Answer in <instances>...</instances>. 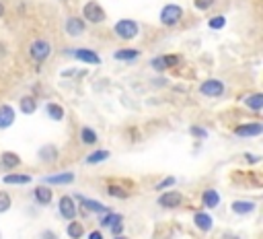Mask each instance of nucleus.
<instances>
[{
  "mask_svg": "<svg viewBox=\"0 0 263 239\" xmlns=\"http://www.w3.org/2000/svg\"><path fill=\"white\" fill-rule=\"evenodd\" d=\"M78 200H80V204H82V208H86V210H91V212H107V206L105 204H101V202H97V200H93V198H86V196H76Z\"/></svg>",
  "mask_w": 263,
  "mask_h": 239,
  "instance_id": "18",
  "label": "nucleus"
},
{
  "mask_svg": "<svg viewBox=\"0 0 263 239\" xmlns=\"http://www.w3.org/2000/svg\"><path fill=\"white\" fill-rule=\"evenodd\" d=\"M29 56L35 62H46L52 56V43L46 41V39H35L29 46Z\"/></svg>",
  "mask_w": 263,
  "mask_h": 239,
  "instance_id": "2",
  "label": "nucleus"
},
{
  "mask_svg": "<svg viewBox=\"0 0 263 239\" xmlns=\"http://www.w3.org/2000/svg\"><path fill=\"white\" fill-rule=\"evenodd\" d=\"M179 62H181V56H177V54H167V56L155 58L150 64H152V68H155V70L163 72V70H169V68H173V66H177Z\"/></svg>",
  "mask_w": 263,
  "mask_h": 239,
  "instance_id": "6",
  "label": "nucleus"
},
{
  "mask_svg": "<svg viewBox=\"0 0 263 239\" xmlns=\"http://www.w3.org/2000/svg\"><path fill=\"white\" fill-rule=\"evenodd\" d=\"M222 239H238V237H234V235H224Z\"/></svg>",
  "mask_w": 263,
  "mask_h": 239,
  "instance_id": "40",
  "label": "nucleus"
},
{
  "mask_svg": "<svg viewBox=\"0 0 263 239\" xmlns=\"http://www.w3.org/2000/svg\"><path fill=\"white\" fill-rule=\"evenodd\" d=\"M181 202H183V194L175 192V190L161 194V198H159V204L163 208H177V206H181Z\"/></svg>",
  "mask_w": 263,
  "mask_h": 239,
  "instance_id": "8",
  "label": "nucleus"
},
{
  "mask_svg": "<svg viewBox=\"0 0 263 239\" xmlns=\"http://www.w3.org/2000/svg\"><path fill=\"white\" fill-rule=\"evenodd\" d=\"M58 210L60 214L64 216V219H68V221H74V216H76V204L70 196H62L60 202H58Z\"/></svg>",
  "mask_w": 263,
  "mask_h": 239,
  "instance_id": "10",
  "label": "nucleus"
},
{
  "mask_svg": "<svg viewBox=\"0 0 263 239\" xmlns=\"http://www.w3.org/2000/svg\"><path fill=\"white\" fill-rule=\"evenodd\" d=\"M80 140H82V144H97L99 136H97V132L93 128L84 126V128H80Z\"/></svg>",
  "mask_w": 263,
  "mask_h": 239,
  "instance_id": "26",
  "label": "nucleus"
},
{
  "mask_svg": "<svg viewBox=\"0 0 263 239\" xmlns=\"http://www.w3.org/2000/svg\"><path fill=\"white\" fill-rule=\"evenodd\" d=\"M3 182L11 186H25L31 182V176H25V173H9V176L3 178Z\"/></svg>",
  "mask_w": 263,
  "mask_h": 239,
  "instance_id": "22",
  "label": "nucleus"
},
{
  "mask_svg": "<svg viewBox=\"0 0 263 239\" xmlns=\"http://www.w3.org/2000/svg\"><path fill=\"white\" fill-rule=\"evenodd\" d=\"M39 159L41 161H50V163H54L56 159H58V148L54 146V144H46V146H41L39 148Z\"/></svg>",
  "mask_w": 263,
  "mask_h": 239,
  "instance_id": "24",
  "label": "nucleus"
},
{
  "mask_svg": "<svg viewBox=\"0 0 263 239\" xmlns=\"http://www.w3.org/2000/svg\"><path fill=\"white\" fill-rule=\"evenodd\" d=\"M202 202H204L206 208H216L218 204H220V194H218L214 188H210V190H206L202 194Z\"/></svg>",
  "mask_w": 263,
  "mask_h": 239,
  "instance_id": "17",
  "label": "nucleus"
},
{
  "mask_svg": "<svg viewBox=\"0 0 263 239\" xmlns=\"http://www.w3.org/2000/svg\"><path fill=\"white\" fill-rule=\"evenodd\" d=\"M230 208H232L234 214H249V212L255 210V202H251V200H236V202H232Z\"/></svg>",
  "mask_w": 263,
  "mask_h": 239,
  "instance_id": "23",
  "label": "nucleus"
},
{
  "mask_svg": "<svg viewBox=\"0 0 263 239\" xmlns=\"http://www.w3.org/2000/svg\"><path fill=\"white\" fill-rule=\"evenodd\" d=\"M11 204H13V200H11V196H9V192L0 190V214L7 212V210L11 208Z\"/></svg>",
  "mask_w": 263,
  "mask_h": 239,
  "instance_id": "31",
  "label": "nucleus"
},
{
  "mask_svg": "<svg viewBox=\"0 0 263 239\" xmlns=\"http://www.w3.org/2000/svg\"><path fill=\"white\" fill-rule=\"evenodd\" d=\"M46 112H48L50 120H54V122H62L64 120V110H62V105H58V103H48Z\"/></svg>",
  "mask_w": 263,
  "mask_h": 239,
  "instance_id": "27",
  "label": "nucleus"
},
{
  "mask_svg": "<svg viewBox=\"0 0 263 239\" xmlns=\"http://www.w3.org/2000/svg\"><path fill=\"white\" fill-rule=\"evenodd\" d=\"M107 159H109V150H107V148H101V150H95V153H91L84 161L89 163V165H95V163H103V161H107Z\"/></svg>",
  "mask_w": 263,
  "mask_h": 239,
  "instance_id": "28",
  "label": "nucleus"
},
{
  "mask_svg": "<svg viewBox=\"0 0 263 239\" xmlns=\"http://www.w3.org/2000/svg\"><path fill=\"white\" fill-rule=\"evenodd\" d=\"M68 235H70V239H80L82 235H84V227H82V223H78V221H70L68 223Z\"/></svg>",
  "mask_w": 263,
  "mask_h": 239,
  "instance_id": "29",
  "label": "nucleus"
},
{
  "mask_svg": "<svg viewBox=\"0 0 263 239\" xmlns=\"http://www.w3.org/2000/svg\"><path fill=\"white\" fill-rule=\"evenodd\" d=\"M107 192H109V196H115V198H127V196H129V192H127V190H123L121 186H115V184L109 186Z\"/></svg>",
  "mask_w": 263,
  "mask_h": 239,
  "instance_id": "30",
  "label": "nucleus"
},
{
  "mask_svg": "<svg viewBox=\"0 0 263 239\" xmlns=\"http://www.w3.org/2000/svg\"><path fill=\"white\" fill-rule=\"evenodd\" d=\"M19 110L23 112V114H27V116L35 114V112H37V101H35V97H31V95L21 97V101H19Z\"/></svg>",
  "mask_w": 263,
  "mask_h": 239,
  "instance_id": "20",
  "label": "nucleus"
},
{
  "mask_svg": "<svg viewBox=\"0 0 263 239\" xmlns=\"http://www.w3.org/2000/svg\"><path fill=\"white\" fill-rule=\"evenodd\" d=\"M183 17V9L179 5H165V9L161 11V23L167 27H175Z\"/></svg>",
  "mask_w": 263,
  "mask_h": 239,
  "instance_id": "4",
  "label": "nucleus"
},
{
  "mask_svg": "<svg viewBox=\"0 0 263 239\" xmlns=\"http://www.w3.org/2000/svg\"><path fill=\"white\" fill-rule=\"evenodd\" d=\"M41 239H58V237H56L54 231H43V233H41Z\"/></svg>",
  "mask_w": 263,
  "mask_h": 239,
  "instance_id": "36",
  "label": "nucleus"
},
{
  "mask_svg": "<svg viewBox=\"0 0 263 239\" xmlns=\"http://www.w3.org/2000/svg\"><path fill=\"white\" fill-rule=\"evenodd\" d=\"M101 225H103V227H109L113 235H121V231H123V216L109 212L105 219H101Z\"/></svg>",
  "mask_w": 263,
  "mask_h": 239,
  "instance_id": "9",
  "label": "nucleus"
},
{
  "mask_svg": "<svg viewBox=\"0 0 263 239\" xmlns=\"http://www.w3.org/2000/svg\"><path fill=\"white\" fill-rule=\"evenodd\" d=\"M35 200H37V204H41V206H48L50 202H52V198H54V192H52V188L50 186H37L35 188Z\"/></svg>",
  "mask_w": 263,
  "mask_h": 239,
  "instance_id": "12",
  "label": "nucleus"
},
{
  "mask_svg": "<svg viewBox=\"0 0 263 239\" xmlns=\"http://www.w3.org/2000/svg\"><path fill=\"white\" fill-rule=\"evenodd\" d=\"M261 132H263V126L259 122L240 124L234 128V136H238V138H253V136H259Z\"/></svg>",
  "mask_w": 263,
  "mask_h": 239,
  "instance_id": "7",
  "label": "nucleus"
},
{
  "mask_svg": "<svg viewBox=\"0 0 263 239\" xmlns=\"http://www.w3.org/2000/svg\"><path fill=\"white\" fill-rule=\"evenodd\" d=\"M74 58L80 60V62H86V64H101V56L95 50H89V48L74 50Z\"/></svg>",
  "mask_w": 263,
  "mask_h": 239,
  "instance_id": "11",
  "label": "nucleus"
},
{
  "mask_svg": "<svg viewBox=\"0 0 263 239\" xmlns=\"http://www.w3.org/2000/svg\"><path fill=\"white\" fill-rule=\"evenodd\" d=\"M113 31H115V35L119 39H134L138 35L140 27H138V23L134 19H119L115 23V27H113Z\"/></svg>",
  "mask_w": 263,
  "mask_h": 239,
  "instance_id": "1",
  "label": "nucleus"
},
{
  "mask_svg": "<svg viewBox=\"0 0 263 239\" xmlns=\"http://www.w3.org/2000/svg\"><path fill=\"white\" fill-rule=\"evenodd\" d=\"M175 182H177V180H175L173 176H171V178H165L163 182H159V184H157V190H159V192H163L165 188H169V186H173Z\"/></svg>",
  "mask_w": 263,
  "mask_h": 239,
  "instance_id": "34",
  "label": "nucleus"
},
{
  "mask_svg": "<svg viewBox=\"0 0 263 239\" xmlns=\"http://www.w3.org/2000/svg\"><path fill=\"white\" fill-rule=\"evenodd\" d=\"M15 124V110L11 105H0V130L11 128Z\"/></svg>",
  "mask_w": 263,
  "mask_h": 239,
  "instance_id": "14",
  "label": "nucleus"
},
{
  "mask_svg": "<svg viewBox=\"0 0 263 239\" xmlns=\"http://www.w3.org/2000/svg\"><path fill=\"white\" fill-rule=\"evenodd\" d=\"M74 182V173H56V176H46L43 178V184H50V186H56V184H72Z\"/></svg>",
  "mask_w": 263,
  "mask_h": 239,
  "instance_id": "16",
  "label": "nucleus"
},
{
  "mask_svg": "<svg viewBox=\"0 0 263 239\" xmlns=\"http://www.w3.org/2000/svg\"><path fill=\"white\" fill-rule=\"evenodd\" d=\"M113 58L119 62H132V60H138L140 58V50H132V48H123L113 52Z\"/></svg>",
  "mask_w": 263,
  "mask_h": 239,
  "instance_id": "21",
  "label": "nucleus"
},
{
  "mask_svg": "<svg viewBox=\"0 0 263 239\" xmlns=\"http://www.w3.org/2000/svg\"><path fill=\"white\" fill-rule=\"evenodd\" d=\"M214 3H216V0H193V7H195L197 11H208Z\"/></svg>",
  "mask_w": 263,
  "mask_h": 239,
  "instance_id": "33",
  "label": "nucleus"
},
{
  "mask_svg": "<svg viewBox=\"0 0 263 239\" xmlns=\"http://www.w3.org/2000/svg\"><path fill=\"white\" fill-rule=\"evenodd\" d=\"M0 165L5 169H17L21 165V157L17 153H13V150H5V153L0 155Z\"/></svg>",
  "mask_w": 263,
  "mask_h": 239,
  "instance_id": "15",
  "label": "nucleus"
},
{
  "mask_svg": "<svg viewBox=\"0 0 263 239\" xmlns=\"http://www.w3.org/2000/svg\"><path fill=\"white\" fill-rule=\"evenodd\" d=\"M89 239H103V233H101V231H91V233H89Z\"/></svg>",
  "mask_w": 263,
  "mask_h": 239,
  "instance_id": "37",
  "label": "nucleus"
},
{
  "mask_svg": "<svg viewBox=\"0 0 263 239\" xmlns=\"http://www.w3.org/2000/svg\"><path fill=\"white\" fill-rule=\"evenodd\" d=\"M245 159H247L249 163H257V161H259V157H251V155H245Z\"/></svg>",
  "mask_w": 263,
  "mask_h": 239,
  "instance_id": "38",
  "label": "nucleus"
},
{
  "mask_svg": "<svg viewBox=\"0 0 263 239\" xmlns=\"http://www.w3.org/2000/svg\"><path fill=\"white\" fill-rule=\"evenodd\" d=\"M191 134L195 136V138H206L208 136V132L204 128H200V126H191Z\"/></svg>",
  "mask_w": 263,
  "mask_h": 239,
  "instance_id": "35",
  "label": "nucleus"
},
{
  "mask_svg": "<svg viewBox=\"0 0 263 239\" xmlns=\"http://www.w3.org/2000/svg\"><path fill=\"white\" fill-rule=\"evenodd\" d=\"M245 105L253 112H261L263 110V95L261 93H253V95H247L245 97Z\"/></svg>",
  "mask_w": 263,
  "mask_h": 239,
  "instance_id": "25",
  "label": "nucleus"
},
{
  "mask_svg": "<svg viewBox=\"0 0 263 239\" xmlns=\"http://www.w3.org/2000/svg\"><path fill=\"white\" fill-rule=\"evenodd\" d=\"M82 17L84 21H89V23H103V21L107 19V13L103 11V7L99 3H95V0H91V3H86L84 9H82Z\"/></svg>",
  "mask_w": 263,
  "mask_h": 239,
  "instance_id": "3",
  "label": "nucleus"
},
{
  "mask_svg": "<svg viewBox=\"0 0 263 239\" xmlns=\"http://www.w3.org/2000/svg\"><path fill=\"white\" fill-rule=\"evenodd\" d=\"M224 91H226L224 83L218 78H208L200 85V93L206 97H220V95H224Z\"/></svg>",
  "mask_w": 263,
  "mask_h": 239,
  "instance_id": "5",
  "label": "nucleus"
},
{
  "mask_svg": "<svg viewBox=\"0 0 263 239\" xmlns=\"http://www.w3.org/2000/svg\"><path fill=\"white\" fill-rule=\"evenodd\" d=\"M84 29H86L84 21H82V19H78V17H70L68 21H66V33L72 35V37L82 35V33H84Z\"/></svg>",
  "mask_w": 263,
  "mask_h": 239,
  "instance_id": "13",
  "label": "nucleus"
},
{
  "mask_svg": "<svg viewBox=\"0 0 263 239\" xmlns=\"http://www.w3.org/2000/svg\"><path fill=\"white\" fill-rule=\"evenodd\" d=\"M3 15H5V5L0 3V17H3Z\"/></svg>",
  "mask_w": 263,
  "mask_h": 239,
  "instance_id": "39",
  "label": "nucleus"
},
{
  "mask_svg": "<svg viewBox=\"0 0 263 239\" xmlns=\"http://www.w3.org/2000/svg\"><path fill=\"white\" fill-rule=\"evenodd\" d=\"M208 25H210V29H222V27L226 25V17H222V15L212 17V19L208 21Z\"/></svg>",
  "mask_w": 263,
  "mask_h": 239,
  "instance_id": "32",
  "label": "nucleus"
},
{
  "mask_svg": "<svg viewBox=\"0 0 263 239\" xmlns=\"http://www.w3.org/2000/svg\"><path fill=\"white\" fill-rule=\"evenodd\" d=\"M193 223H195V227H197V229H202V231H210V229H212V225H214L212 216H210L208 212H195V216H193Z\"/></svg>",
  "mask_w": 263,
  "mask_h": 239,
  "instance_id": "19",
  "label": "nucleus"
},
{
  "mask_svg": "<svg viewBox=\"0 0 263 239\" xmlns=\"http://www.w3.org/2000/svg\"><path fill=\"white\" fill-rule=\"evenodd\" d=\"M113 239H127V237H123V235H113Z\"/></svg>",
  "mask_w": 263,
  "mask_h": 239,
  "instance_id": "41",
  "label": "nucleus"
}]
</instances>
